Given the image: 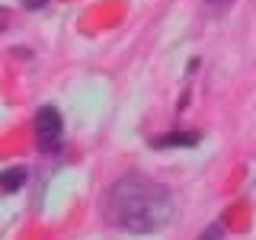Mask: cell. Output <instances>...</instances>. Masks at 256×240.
<instances>
[{"mask_svg":"<svg viewBox=\"0 0 256 240\" xmlns=\"http://www.w3.org/2000/svg\"><path fill=\"white\" fill-rule=\"evenodd\" d=\"M64 134V122H61V112L58 106H42L36 112V138L42 150H58Z\"/></svg>","mask_w":256,"mask_h":240,"instance_id":"7a4b0ae2","label":"cell"},{"mask_svg":"<svg viewBox=\"0 0 256 240\" xmlns=\"http://www.w3.org/2000/svg\"><path fill=\"white\" fill-rule=\"evenodd\" d=\"M6 16H10V13H6V10H0V29H6V22H10Z\"/></svg>","mask_w":256,"mask_h":240,"instance_id":"52a82bcc","label":"cell"},{"mask_svg":"<svg viewBox=\"0 0 256 240\" xmlns=\"http://www.w3.org/2000/svg\"><path fill=\"white\" fill-rule=\"evenodd\" d=\"M26 182V170L22 166H10V170L0 173V192H16Z\"/></svg>","mask_w":256,"mask_h":240,"instance_id":"277c9868","label":"cell"},{"mask_svg":"<svg viewBox=\"0 0 256 240\" xmlns=\"http://www.w3.org/2000/svg\"><path fill=\"white\" fill-rule=\"evenodd\" d=\"M48 0H22V6H26V10H38V6H45Z\"/></svg>","mask_w":256,"mask_h":240,"instance_id":"8992f818","label":"cell"},{"mask_svg":"<svg viewBox=\"0 0 256 240\" xmlns=\"http://www.w3.org/2000/svg\"><path fill=\"white\" fill-rule=\"evenodd\" d=\"M106 218L128 234H154L173 221V196L148 176L128 173L109 189Z\"/></svg>","mask_w":256,"mask_h":240,"instance_id":"6da1fadb","label":"cell"},{"mask_svg":"<svg viewBox=\"0 0 256 240\" xmlns=\"http://www.w3.org/2000/svg\"><path fill=\"white\" fill-rule=\"evenodd\" d=\"M208 4H212V6H228L230 0H208Z\"/></svg>","mask_w":256,"mask_h":240,"instance_id":"ba28073f","label":"cell"},{"mask_svg":"<svg viewBox=\"0 0 256 240\" xmlns=\"http://www.w3.org/2000/svg\"><path fill=\"white\" fill-rule=\"evenodd\" d=\"M198 138H202L198 132H173V134L157 138L154 148H192V144H198Z\"/></svg>","mask_w":256,"mask_h":240,"instance_id":"3957f363","label":"cell"},{"mask_svg":"<svg viewBox=\"0 0 256 240\" xmlns=\"http://www.w3.org/2000/svg\"><path fill=\"white\" fill-rule=\"evenodd\" d=\"M221 237H224V221H214L212 228H205V234L198 240H221Z\"/></svg>","mask_w":256,"mask_h":240,"instance_id":"5b68a950","label":"cell"}]
</instances>
